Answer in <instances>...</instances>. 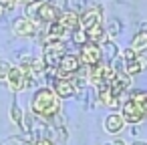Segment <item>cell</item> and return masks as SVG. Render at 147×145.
Returning a JSON list of instances; mask_svg holds the SVG:
<instances>
[{
	"label": "cell",
	"mask_w": 147,
	"mask_h": 145,
	"mask_svg": "<svg viewBox=\"0 0 147 145\" xmlns=\"http://www.w3.org/2000/svg\"><path fill=\"white\" fill-rule=\"evenodd\" d=\"M121 117L125 123H139L147 117V95L139 93V95H131V99H127L121 107Z\"/></svg>",
	"instance_id": "1"
},
{
	"label": "cell",
	"mask_w": 147,
	"mask_h": 145,
	"mask_svg": "<svg viewBox=\"0 0 147 145\" xmlns=\"http://www.w3.org/2000/svg\"><path fill=\"white\" fill-rule=\"evenodd\" d=\"M59 97L51 89H38L32 97V111L38 117H53L59 113Z\"/></svg>",
	"instance_id": "2"
},
{
	"label": "cell",
	"mask_w": 147,
	"mask_h": 145,
	"mask_svg": "<svg viewBox=\"0 0 147 145\" xmlns=\"http://www.w3.org/2000/svg\"><path fill=\"white\" fill-rule=\"evenodd\" d=\"M81 63H85L87 67H97L99 63H101V59H103V53H101V49H99V45H95V42H87V45H83V49H81Z\"/></svg>",
	"instance_id": "3"
},
{
	"label": "cell",
	"mask_w": 147,
	"mask_h": 145,
	"mask_svg": "<svg viewBox=\"0 0 147 145\" xmlns=\"http://www.w3.org/2000/svg\"><path fill=\"white\" fill-rule=\"evenodd\" d=\"M59 77L61 79H65V77H69V75H75L79 69H81V59L77 57V55H65L63 59H61V63H59Z\"/></svg>",
	"instance_id": "4"
},
{
	"label": "cell",
	"mask_w": 147,
	"mask_h": 145,
	"mask_svg": "<svg viewBox=\"0 0 147 145\" xmlns=\"http://www.w3.org/2000/svg\"><path fill=\"white\" fill-rule=\"evenodd\" d=\"M115 69L111 67V65H97V67H93V71H91V81L95 83V85H101V83H111L113 81V77H115Z\"/></svg>",
	"instance_id": "5"
},
{
	"label": "cell",
	"mask_w": 147,
	"mask_h": 145,
	"mask_svg": "<svg viewBox=\"0 0 147 145\" xmlns=\"http://www.w3.org/2000/svg\"><path fill=\"white\" fill-rule=\"evenodd\" d=\"M59 16H61V10H59L57 4H53V2H42L40 8H38L36 20H42V22H51V24H53V22L59 20Z\"/></svg>",
	"instance_id": "6"
},
{
	"label": "cell",
	"mask_w": 147,
	"mask_h": 145,
	"mask_svg": "<svg viewBox=\"0 0 147 145\" xmlns=\"http://www.w3.org/2000/svg\"><path fill=\"white\" fill-rule=\"evenodd\" d=\"M8 89L10 91H22L24 87H26V77H24V71L20 69V67H14V69H10V73H8Z\"/></svg>",
	"instance_id": "7"
},
{
	"label": "cell",
	"mask_w": 147,
	"mask_h": 145,
	"mask_svg": "<svg viewBox=\"0 0 147 145\" xmlns=\"http://www.w3.org/2000/svg\"><path fill=\"white\" fill-rule=\"evenodd\" d=\"M97 24H101V10H99V8H91V10H87L83 16H79V26H81L83 30H91V28H95Z\"/></svg>",
	"instance_id": "8"
},
{
	"label": "cell",
	"mask_w": 147,
	"mask_h": 145,
	"mask_svg": "<svg viewBox=\"0 0 147 145\" xmlns=\"http://www.w3.org/2000/svg\"><path fill=\"white\" fill-rule=\"evenodd\" d=\"M111 85V91H113V95L115 97H119L129 85H131V77L125 73V71H117L115 73V77H113V81L109 83Z\"/></svg>",
	"instance_id": "9"
},
{
	"label": "cell",
	"mask_w": 147,
	"mask_h": 145,
	"mask_svg": "<svg viewBox=\"0 0 147 145\" xmlns=\"http://www.w3.org/2000/svg\"><path fill=\"white\" fill-rule=\"evenodd\" d=\"M36 22L34 20H30V18H26V16H22V18H18V20H14V32L18 34V36H28V34H34L36 32Z\"/></svg>",
	"instance_id": "10"
},
{
	"label": "cell",
	"mask_w": 147,
	"mask_h": 145,
	"mask_svg": "<svg viewBox=\"0 0 147 145\" xmlns=\"http://www.w3.org/2000/svg\"><path fill=\"white\" fill-rule=\"evenodd\" d=\"M145 69H147V57H145V55H137L133 61L125 63V73H127L129 77L139 75V73H143Z\"/></svg>",
	"instance_id": "11"
},
{
	"label": "cell",
	"mask_w": 147,
	"mask_h": 145,
	"mask_svg": "<svg viewBox=\"0 0 147 145\" xmlns=\"http://www.w3.org/2000/svg\"><path fill=\"white\" fill-rule=\"evenodd\" d=\"M55 95H57L59 99L73 97V95H75V85H73V81H67V79H57V81H55Z\"/></svg>",
	"instance_id": "12"
},
{
	"label": "cell",
	"mask_w": 147,
	"mask_h": 145,
	"mask_svg": "<svg viewBox=\"0 0 147 145\" xmlns=\"http://www.w3.org/2000/svg\"><path fill=\"white\" fill-rule=\"evenodd\" d=\"M57 22L65 28V32H67V30H77V28H79V14L73 12V10H69V12H61V16H59Z\"/></svg>",
	"instance_id": "13"
},
{
	"label": "cell",
	"mask_w": 147,
	"mask_h": 145,
	"mask_svg": "<svg viewBox=\"0 0 147 145\" xmlns=\"http://www.w3.org/2000/svg\"><path fill=\"white\" fill-rule=\"evenodd\" d=\"M123 127H125V121H123V117L117 115V113H111V115L105 119V129H107L109 133H121Z\"/></svg>",
	"instance_id": "14"
},
{
	"label": "cell",
	"mask_w": 147,
	"mask_h": 145,
	"mask_svg": "<svg viewBox=\"0 0 147 145\" xmlns=\"http://www.w3.org/2000/svg\"><path fill=\"white\" fill-rule=\"evenodd\" d=\"M145 49H147V32L135 34V38L131 40V51H133L135 55H141Z\"/></svg>",
	"instance_id": "15"
},
{
	"label": "cell",
	"mask_w": 147,
	"mask_h": 145,
	"mask_svg": "<svg viewBox=\"0 0 147 145\" xmlns=\"http://www.w3.org/2000/svg\"><path fill=\"white\" fill-rule=\"evenodd\" d=\"M10 119H12L14 123L22 125V111H20L18 105H12V109H10Z\"/></svg>",
	"instance_id": "16"
},
{
	"label": "cell",
	"mask_w": 147,
	"mask_h": 145,
	"mask_svg": "<svg viewBox=\"0 0 147 145\" xmlns=\"http://www.w3.org/2000/svg\"><path fill=\"white\" fill-rule=\"evenodd\" d=\"M73 40L77 42V45H87V40H89V36H87V30H77L75 34H73Z\"/></svg>",
	"instance_id": "17"
},
{
	"label": "cell",
	"mask_w": 147,
	"mask_h": 145,
	"mask_svg": "<svg viewBox=\"0 0 147 145\" xmlns=\"http://www.w3.org/2000/svg\"><path fill=\"white\" fill-rule=\"evenodd\" d=\"M45 67H47V65H45L42 59H32V63H30V71H32V73H42Z\"/></svg>",
	"instance_id": "18"
},
{
	"label": "cell",
	"mask_w": 147,
	"mask_h": 145,
	"mask_svg": "<svg viewBox=\"0 0 147 145\" xmlns=\"http://www.w3.org/2000/svg\"><path fill=\"white\" fill-rule=\"evenodd\" d=\"M10 69H12V65L8 61H0V79H6L8 73H10Z\"/></svg>",
	"instance_id": "19"
},
{
	"label": "cell",
	"mask_w": 147,
	"mask_h": 145,
	"mask_svg": "<svg viewBox=\"0 0 147 145\" xmlns=\"http://www.w3.org/2000/svg\"><path fill=\"white\" fill-rule=\"evenodd\" d=\"M34 145H55L53 141H49V139H42V141H36Z\"/></svg>",
	"instance_id": "20"
},
{
	"label": "cell",
	"mask_w": 147,
	"mask_h": 145,
	"mask_svg": "<svg viewBox=\"0 0 147 145\" xmlns=\"http://www.w3.org/2000/svg\"><path fill=\"white\" fill-rule=\"evenodd\" d=\"M12 2H26V4H30L32 0H12Z\"/></svg>",
	"instance_id": "21"
},
{
	"label": "cell",
	"mask_w": 147,
	"mask_h": 145,
	"mask_svg": "<svg viewBox=\"0 0 147 145\" xmlns=\"http://www.w3.org/2000/svg\"><path fill=\"white\" fill-rule=\"evenodd\" d=\"M133 145H147V143H145V141H135Z\"/></svg>",
	"instance_id": "22"
},
{
	"label": "cell",
	"mask_w": 147,
	"mask_h": 145,
	"mask_svg": "<svg viewBox=\"0 0 147 145\" xmlns=\"http://www.w3.org/2000/svg\"><path fill=\"white\" fill-rule=\"evenodd\" d=\"M2 10H4V8H2V6H0V16H2Z\"/></svg>",
	"instance_id": "23"
},
{
	"label": "cell",
	"mask_w": 147,
	"mask_h": 145,
	"mask_svg": "<svg viewBox=\"0 0 147 145\" xmlns=\"http://www.w3.org/2000/svg\"><path fill=\"white\" fill-rule=\"evenodd\" d=\"M107 145H115V143H107Z\"/></svg>",
	"instance_id": "24"
}]
</instances>
